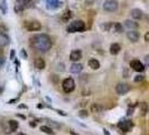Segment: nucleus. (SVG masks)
Returning a JSON list of instances; mask_svg holds the SVG:
<instances>
[{
	"instance_id": "nucleus-1",
	"label": "nucleus",
	"mask_w": 149,
	"mask_h": 135,
	"mask_svg": "<svg viewBox=\"0 0 149 135\" xmlns=\"http://www.w3.org/2000/svg\"><path fill=\"white\" fill-rule=\"evenodd\" d=\"M30 45L39 52H47L52 47V40L46 34H37L30 38Z\"/></svg>"
},
{
	"instance_id": "nucleus-2",
	"label": "nucleus",
	"mask_w": 149,
	"mask_h": 135,
	"mask_svg": "<svg viewBox=\"0 0 149 135\" xmlns=\"http://www.w3.org/2000/svg\"><path fill=\"white\" fill-rule=\"evenodd\" d=\"M85 29V22L83 20H74L69 22L66 31L69 33H78V32H83Z\"/></svg>"
},
{
	"instance_id": "nucleus-3",
	"label": "nucleus",
	"mask_w": 149,
	"mask_h": 135,
	"mask_svg": "<svg viewBox=\"0 0 149 135\" xmlns=\"http://www.w3.org/2000/svg\"><path fill=\"white\" fill-rule=\"evenodd\" d=\"M36 3V0H17L15 5V11L22 12L26 8H30Z\"/></svg>"
},
{
	"instance_id": "nucleus-4",
	"label": "nucleus",
	"mask_w": 149,
	"mask_h": 135,
	"mask_svg": "<svg viewBox=\"0 0 149 135\" xmlns=\"http://www.w3.org/2000/svg\"><path fill=\"white\" fill-rule=\"evenodd\" d=\"M62 88L64 90V92H66V93L72 92L73 90L75 89V82H74V80L72 78L64 79L63 82H62Z\"/></svg>"
},
{
	"instance_id": "nucleus-5",
	"label": "nucleus",
	"mask_w": 149,
	"mask_h": 135,
	"mask_svg": "<svg viewBox=\"0 0 149 135\" xmlns=\"http://www.w3.org/2000/svg\"><path fill=\"white\" fill-rule=\"evenodd\" d=\"M118 127L123 132H130L133 128V123L129 119H121L118 123Z\"/></svg>"
},
{
	"instance_id": "nucleus-6",
	"label": "nucleus",
	"mask_w": 149,
	"mask_h": 135,
	"mask_svg": "<svg viewBox=\"0 0 149 135\" xmlns=\"http://www.w3.org/2000/svg\"><path fill=\"white\" fill-rule=\"evenodd\" d=\"M25 28L29 32H36V31H39L42 28V25L37 20H30V22H25Z\"/></svg>"
},
{
	"instance_id": "nucleus-7",
	"label": "nucleus",
	"mask_w": 149,
	"mask_h": 135,
	"mask_svg": "<svg viewBox=\"0 0 149 135\" xmlns=\"http://www.w3.org/2000/svg\"><path fill=\"white\" fill-rule=\"evenodd\" d=\"M103 9L109 12H113L118 9V2L115 0H107L103 3Z\"/></svg>"
},
{
	"instance_id": "nucleus-8",
	"label": "nucleus",
	"mask_w": 149,
	"mask_h": 135,
	"mask_svg": "<svg viewBox=\"0 0 149 135\" xmlns=\"http://www.w3.org/2000/svg\"><path fill=\"white\" fill-rule=\"evenodd\" d=\"M130 89H131V87L127 83H118L115 87V91L118 95H126L130 91Z\"/></svg>"
},
{
	"instance_id": "nucleus-9",
	"label": "nucleus",
	"mask_w": 149,
	"mask_h": 135,
	"mask_svg": "<svg viewBox=\"0 0 149 135\" xmlns=\"http://www.w3.org/2000/svg\"><path fill=\"white\" fill-rule=\"evenodd\" d=\"M130 67L132 68V70L137 71V72H144L146 67L142 64V62H140L139 60H132L130 62Z\"/></svg>"
},
{
	"instance_id": "nucleus-10",
	"label": "nucleus",
	"mask_w": 149,
	"mask_h": 135,
	"mask_svg": "<svg viewBox=\"0 0 149 135\" xmlns=\"http://www.w3.org/2000/svg\"><path fill=\"white\" fill-rule=\"evenodd\" d=\"M127 37H128V40H129L131 43H137L138 41H139L140 35H139V33H138L137 31L130 29V31L127 33Z\"/></svg>"
},
{
	"instance_id": "nucleus-11",
	"label": "nucleus",
	"mask_w": 149,
	"mask_h": 135,
	"mask_svg": "<svg viewBox=\"0 0 149 135\" xmlns=\"http://www.w3.org/2000/svg\"><path fill=\"white\" fill-rule=\"evenodd\" d=\"M81 59H82V52L80 50H74L71 52L69 54V60L73 61V62H79Z\"/></svg>"
},
{
	"instance_id": "nucleus-12",
	"label": "nucleus",
	"mask_w": 149,
	"mask_h": 135,
	"mask_svg": "<svg viewBox=\"0 0 149 135\" xmlns=\"http://www.w3.org/2000/svg\"><path fill=\"white\" fill-rule=\"evenodd\" d=\"M82 70H83V65H82L81 63H79V62H74V63L69 67V71H71L72 73H75V74L82 72Z\"/></svg>"
},
{
	"instance_id": "nucleus-13",
	"label": "nucleus",
	"mask_w": 149,
	"mask_h": 135,
	"mask_svg": "<svg viewBox=\"0 0 149 135\" xmlns=\"http://www.w3.org/2000/svg\"><path fill=\"white\" fill-rule=\"evenodd\" d=\"M34 65L36 69H38V70H44L46 68V62L44 59H42V57H37L36 60H35L34 62Z\"/></svg>"
},
{
	"instance_id": "nucleus-14",
	"label": "nucleus",
	"mask_w": 149,
	"mask_h": 135,
	"mask_svg": "<svg viewBox=\"0 0 149 135\" xmlns=\"http://www.w3.org/2000/svg\"><path fill=\"white\" fill-rule=\"evenodd\" d=\"M46 3H47L48 9H56L58 7H61V1L59 0H46Z\"/></svg>"
},
{
	"instance_id": "nucleus-15",
	"label": "nucleus",
	"mask_w": 149,
	"mask_h": 135,
	"mask_svg": "<svg viewBox=\"0 0 149 135\" xmlns=\"http://www.w3.org/2000/svg\"><path fill=\"white\" fill-rule=\"evenodd\" d=\"M10 43V40L9 37L3 33H0V47H3L6 45H8Z\"/></svg>"
},
{
	"instance_id": "nucleus-16",
	"label": "nucleus",
	"mask_w": 149,
	"mask_h": 135,
	"mask_svg": "<svg viewBox=\"0 0 149 135\" xmlns=\"http://www.w3.org/2000/svg\"><path fill=\"white\" fill-rule=\"evenodd\" d=\"M120 51H121V46H120L119 44H117V43L111 44V46H110V53H111L112 55H117V54H119Z\"/></svg>"
},
{
	"instance_id": "nucleus-17",
	"label": "nucleus",
	"mask_w": 149,
	"mask_h": 135,
	"mask_svg": "<svg viewBox=\"0 0 149 135\" xmlns=\"http://www.w3.org/2000/svg\"><path fill=\"white\" fill-rule=\"evenodd\" d=\"M88 64H89V67L91 68V69H93V70L100 69V62H99L96 59H90L89 62H88Z\"/></svg>"
},
{
	"instance_id": "nucleus-18",
	"label": "nucleus",
	"mask_w": 149,
	"mask_h": 135,
	"mask_svg": "<svg viewBox=\"0 0 149 135\" xmlns=\"http://www.w3.org/2000/svg\"><path fill=\"white\" fill-rule=\"evenodd\" d=\"M139 112L141 116H146V114L148 112V105L147 102H140V106H139Z\"/></svg>"
},
{
	"instance_id": "nucleus-19",
	"label": "nucleus",
	"mask_w": 149,
	"mask_h": 135,
	"mask_svg": "<svg viewBox=\"0 0 149 135\" xmlns=\"http://www.w3.org/2000/svg\"><path fill=\"white\" fill-rule=\"evenodd\" d=\"M125 26H126L127 28H129V29H136L138 28V22H133V20H130V19H127L126 22H125Z\"/></svg>"
},
{
	"instance_id": "nucleus-20",
	"label": "nucleus",
	"mask_w": 149,
	"mask_h": 135,
	"mask_svg": "<svg viewBox=\"0 0 149 135\" xmlns=\"http://www.w3.org/2000/svg\"><path fill=\"white\" fill-rule=\"evenodd\" d=\"M142 16H144V14L140 9H132L131 10V17L135 19H141Z\"/></svg>"
},
{
	"instance_id": "nucleus-21",
	"label": "nucleus",
	"mask_w": 149,
	"mask_h": 135,
	"mask_svg": "<svg viewBox=\"0 0 149 135\" xmlns=\"http://www.w3.org/2000/svg\"><path fill=\"white\" fill-rule=\"evenodd\" d=\"M8 125H9V130H10V132H15V131H17L18 127H19L18 122H17V121H13V119H10V121L8 122Z\"/></svg>"
},
{
	"instance_id": "nucleus-22",
	"label": "nucleus",
	"mask_w": 149,
	"mask_h": 135,
	"mask_svg": "<svg viewBox=\"0 0 149 135\" xmlns=\"http://www.w3.org/2000/svg\"><path fill=\"white\" fill-rule=\"evenodd\" d=\"M40 131L44 132V133H46V134H48V135L55 134V132L53 131V128L49 127V126H47V125H43V126H40Z\"/></svg>"
},
{
	"instance_id": "nucleus-23",
	"label": "nucleus",
	"mask_w": 149,
	"mask_h": 135,
	"mask_svg": "<svg viewBox=\"0 0 149 135\" xmlns=\"http://www.w3.org/2000/svg\"><path fill=\"white\" fill-rule=\"evenodd\" d=\"M72 16H73V14H72V11L71 10H66L63 15H62V20L65 22H67L72 18Z\"/></svg>"
},
{
	"instance_id": "nucleus-24",
	"label": "nucleus",
	"mask_w": 149,
	"mask_h": 135,
	"mask_svg": "<svg viewBox=\"0 0 149 135\" xmlns=\"http://www.w3.org/2000/svg\"><path fill=\"white\" fill-rule=\"evenodd\" d=\"M111 28H113V31H115V33H122V31H123L122 25H121L120 22H115V24H112V27H111Z\"/></svg>"
},
{
	"instance_id": "nucleus-25",
	"label": "nucleus",
	"mask_w": 149,
	"mask_h": 135,
	"mask_svg": "<svg viewBox=\"0 0 149 135\" xmlns=\"http://www.w3.org/2000/svg\"><path fill=\"white\" fill-rule=\"evenodd\" d=\"M103 108H102V106L101 105H99V104H92L91 106V112H100L101 110H102Z\"/></svg>"
},
{
	"instance_id": "nucleus-26",
	"label": "nucleus",
	"mask_w": 149,
	"mask_h": 135,
	"mask_svg": "<svg viewBox=\"0 0 149 135\" xmlns=\"http://www.w3.org/2000/svg\"><path fill=\"white\" fill-rule=\"evenodd\" d=\"M100 27H101V29L104 31V32H109V31L111 29V27H112V22H105V24H102Z\"/></svg>"
},
{
	"instance_id": "nucleus-27",
	"label": "nucleus",
	"mask_w": 149,
	"mask_h": 135,
	"mask_svg": "<svg viewBox=\"0 0 149 135\" xmlns=\"http://www.w3.org/2000/svg\"><path fill=\"white\" fill-rule=\"evenodd\" d=\"M79 116H80L81 118H86L89 116V112L86 109H81L80 112H79Z\"/></svg>"
},
{
	"instance_id": "nucleus-28",
	"label": "nucleus",
	"mask_w": 149,
	"mask_h": 135,
	"mask_svg": "<svg viewBox=\"0 0 149 135\" xmlns=\"http://www.w3.org/2000/svg\"><path fill=\"white\" fill-rule=\"evenodd\" d=\"M1 10H2L3 14L7 12V2H6V0H1Z\"/></svg>"
},
{
	"instance_id": "nucleus-29",
	"label": "nucleus",
	"mask_w": 149,
	"mask_h": 135,
	"mask_svg": "<svg viewBox=\"0 0 149 135\" xmlns=\"http://www.w3.org/2000/svg\"><path fill=\"white\" fill-rule=\"evenodd\" d=\"M144 79H145V77L144 76H141V74H138V76H136L135 77V82H141V81H144Z\"/></svg>"
},
{
	"instance_id": "nucleus-30",
	"label": "nucleus",
	"mask_w": 149,
	"mask_h": 135,
	"mask_svg": "<svg viewBox=\"0 0 149 135\" xmlns=\"http://www.w3.org/2000/svg\"><path fill=\"white\" fill-rule=\"evenodd\" d=\"M20 55H22V57H23V59H25V60L28 57V55H27V53H26V51H25V50H22V52H20Z\"/></svg>"
},
{
	"instance_id": "nucleus-31",
	"label": "nucleus",
	"mask_w": 149,
	"mask_h": 135,
	"mask_svg": "<svg viewBox=\"0 0 149 135\" xmlns=\"http://www.w3.org/2000/svg\"><path fill=\"white\" fill-rule=\"evenodd\" d=\"M48 124H49V125H54L56 128H59V125L56 123H54V121H48Z\"/></svg>"
},
{
	"instance_id": "nucleus-32",
	"label": "nucleus",
	"mask_w": 149,
	"mask_h": 135,
	"mask_svg": "<svg viewBox=\"0 0 149 135\" xmlns=\"http://www.w3.org/2000/svg\"><path fill=\"white\" fill-rule=\"evenodd\" d=\"M145 41H146V42L149 41V33H146V35H145Z\"/></svg>"
},
{
	"instance_id": "nucleus-33",
	"label": "nucleus",
	"mask_w": 149,
	"mask_h": 135,
	"mask_svg": "<svg viewBox=\"0 0 149 135\" xmlns=\"http://www.w3.org/2000/svg\"><path fill=\"white\" fill-rule=\"evenodd\" d=\"M133 109H132V108H131V109H130V108H129V109H128V112H127V114H128V115H132V114H133Z\"/></svg>"
},
{
	"instance_id": "nucleus-34",
	"label": "nucleus",
	"mask_w": 149,
	"mask_h": 135,
	"mask_svg": "<svg viewBox=\"0 0 149 135\" xmlns=\"http://www.w3.org/2000/svg\"><path fill=\"white\" fill-rule=\"evenodd\" d=\"M13 56H15V51L11 50V53H10V59H11V60H13Z\"/></svg>"
},
{
	"instance_id": "nucleus-35",
	"label": "nucleus",
	"mask_w": 149,
	"mask_h": 135,
	"mask_svg": "<svg viewBox=\"0 0 149 135\" xmlns=\"http://www.w3.org/2000/svg\"><path fill=\"white\" fill-rule=\"evenodd\" d=\"M103 134L104 135H110V133L108 132V130H103Z\"/></svg>"
},
{
	"instance_id": "nucleus-36",
	"label": "nucleus",
	"mask_w": 149,
	"mask_h": 135,
	"mask_svg": "<svg viewBox=\"0 0 149 135\" xmlns=\"http://www.w3.org/2000/svg\"><path fill=\"white\" fill-rule=\"evenodd\" d=\"M148 59H149V56H148V55L145 57V61H146V65H148Z\"/></svg>"
},
{
	"instance_id": "nucleus-37",
	"label": "nucleus",
	"mask_w": 149,
	"mask_h": 135,
	"mask_svg": "<svg viewBox=\"0 0 149 135\" xmlns=\"http://www.w3.org/2000/svg\"><path fill=\"white\" fill-rule=\"evenodd\" d=\"M29 125H30L32 127H35V126H36V123H33V122H30V123H29Z\"/></svg>"
},
{
	"instance_id": "nucleus-38",
	"label": "nucleus",
	"mask_w": 149,
	"mask_h": 135,
	"mask_svg": "<svg viewBox=\"0 0 149 135\" xmlns=\"http://www.w3.org/2000/svg\"><path fill=\"white\" fill-rule=\"evenodd\" d=\"M19 108H27V106H25V105H20Z\"/></svg>"
},
{
	"instance_id": "nucleus-39",
	"label": "nucleus",
	"mask_w": 149,
	"mask_h": 135,
	"mask_svg": "<svg viewBox=\"0 0 149 135\" xmlns=\"http://www.w3.org/2000/svg\"><path fill=\"white\" fill-rule=\"evenodd\" d=\"M69 133H71V135H79V134H76V133H75V132H73V131H71V132H69Z\"/></svg>"
}]
</instances>
